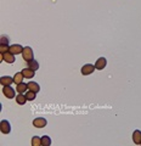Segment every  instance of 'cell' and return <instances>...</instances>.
<instances>
[{"label":"cell","instance_id":"9","mask_svg":"<svg viewBox=\"0 0 141 146\" xmlns=\"http://www.w3.org/2000/svg\"><path fill=\"white\" fill-rule=\"evenodd\" d=\"M0 83H1L3 86H7V85H11L12 83H15V82H13V78H11V77L4 76L0 78Z\"/></svg>","mask_w":141,"mask_h":146},{"label":"cell","instance_id":"20","mask_svg":"<svg viewBox=\"0 0 141 146\" xmlns=\"http://www.w3.org/2000/svg\"><path fill=\"white\" fill-rule=\"evenodd\" d=\"M9 49H10V46H9V45H3V44H0V52H1V54L9 51Z\"/></svg>","mask_w":141,"mask_h":146},{"label":"cell","instance_id":"14","mask_svg":"<svg viewBox=\"0 0 141 146\" xmlns=\"http://www.w3.org/2000/svg\"><path fill=\"white\" fill-rule=\"evenodd\" d=\"M26 101H28V100H27V98H26V95L19 93V95L16 96V102L19 104V105H24Z\"/></svg>","mask_w":141,"mask_h":146},{"label":"cell","instance_id":"5","mask_svg":"<svg viewBox=\"0 0 141 146\" xmlns=\"http://www.w3.org/2000/svg\"><path fill=\"white\" fill-rule=\"evenodd\" d=\"M0 129H1V133L3 134H9L11 131V125L10 123H9L7 121H1V123H0Z\"/></svg>","mask_w":141,"mask_h":146},{"label":"cell","instance_id":"4","mask_svg":"<svg viewBox=\"0 0 141 146\" xmlns=\"http://www.w3.org/2000/svg\"><path fill=\"white\" fill-rule=\"evenodd\" d=\"M3 93H4V95H5L7 99H13V98H15V90H13V88H11L10 85L4 86V88H3Z\"/></svg>","mask_w":141,"mask_h":146},{"label":"cell","instance_id":"7","mask_svg":"<svg viewBox=\"0 0 141 146\" xmlns=\"http://www.w3.org/2000/svg\"><path fill=\"white\" fill-rule=\"evenodd\" d=\"M9 51L12 52L13 55H19V54H22V51H23V48H22L21 45H19V44H13V45H11V46H10Z\"/></svg>","mask_w":141,"mask_h":146},{"label":"cell","instance_id":"2","mask_svg":"<svg viewBox=\"0 0 141 146\" xmlns=\"http://www.w3.org/2000/svg\"><path fill=\"white\" fill-rule=\"evenodd\" d=\"M0 60L1 61H6L7 63H13L15 62V55H13L12 52H10V51H6V52H4V54H1L0 55Z\"/></svg>","mask_w":141,"mask_h":146},{"label":"cell","instance_id":"18","mask_svg":"<svg viewBox=\"0 0 141 146\" xmlns=\"http://www.w3.org/2000/svg\"><path fill=\"white\" fill-rule=\"evenodd\" d=\"M28 67H29V68H32V70H34V71H37L38 68H39V63H38V62L33 58L32 61H29V62H28Z\"/></svg>","mask_w":141,"mask_h":146},{"label":"cell","instance_id":"8","mask_svg":"<svg viewBox=\"0 0 141 146\" xmlns=\"http://www.w3.org/2000/svg\"><path fill=\"white\" fill-rule=\"evenodd\" d=\"M22 72V74H23V77L24 78H27V79H30V78H33L34 77V70H32V68H23V70L21 71Z\"/></svg>","mask_w":141,"mask_h":146},{"label":"cell","instance_id":"13","mask_svg":"<svg viewBox=\"0 0 141 146\" xmlns=\"http://www.w3.org/2000/svg\"><path fill=\"white\" fill-rule=\"evenodd\" d=\"M28 89V84H26V83H20V84H17V88H16V90L19 91L20 94H23V93H26V90Z\"/></svg>","mask_w":141,"mask_h":146},{"label":"cell","instance_id":"16","mask_svg":"<svg viewBox=\"0 0 141 146\" xmlns=\"http://www.w3.org/2000/svg\"><path fill=\"white\" fill-rule=\"evenodd\" d=\"M35 96H37V93H35V91H32V90L26 91V98H27L28 101H33V100L35 99Z\"/></svg>","mask_w":141,"mask_h":146},{"label":"cell","instance_id":"21","mask_svg":"<svg viewBox=\"0 0 141 146\" xmlns=\"http://www.w3.org/2000/svg\"><path fill=\"white\" fill-rule=\"evenodd\" d=\"M1 44L3 45H7L9 44V39L5 38V36H3V38H1Z\"/></svg>","mask_w":141,"mask_h":146},{"label":"cell","instance_id":"10","mask_svg":"<svg viewBox=\"0 0 141 146\" xmlns=\"http://www.w3.org/2000/svg\"><path fill=\"white\" fill-rule=\"evenodd\" d=\"M106 63H107L106 58H105V57H100L99 60L96 61V63H95V68H96V70H103V68L106 67Z\"/></svg>","mask_w":141,"mask_h":146},{"label":"cell","instance_id":"19","mask_svg":"<svg viewBox=\"0 0 141 146\" xmlns=\"http://www.w3.org/2000/svg\"><path fill=\"white\" fill-rule=\"evenodd\" d=\"M42 145V139L39 136H33L32 139V146H40Z\"/></svg>","mask_w":141,"mask_h":146},{"label":"cell","instance_id":"3","mask_svg":"<svg viewBox=\"0 0 141 146\" xmlns=\"http://www.w3.org/2000/svg\"><path fill=\"white\" fill-rule=\"evenodd\" d=\"M94 70H96L94 65H90V63L84 65L83 67H81V74L83 76H89V74H91V73L94 72Z\"/></svg>","mask_w":141,"mask_h":146},{"label":"cell","instance_id":"6","mask_svg":"<svg viewBox=\"0 0 141 146\" xmlns=\"http://www.w3.org/2000/svg\"><path fill=\"white\" fill-rule=\"evenodd\" d=\"M46 124H48L46 119H45V118H42V117L35 118V119L33 121V125H34L35 128H44Z\"/></svg>","mask_w":141,"mask_h":146},{"label":"cell","instance_id":"12","mask_svg":"<svg viewBox=\"0 0 141 146\" xmlns=\"http://www.w3.org/2000/svg\"><path fill=\"white\" fill-rule=\"evenodd\" d=\"M28 89L32 90V91H35V93H39L40 86H39L38 83H35V82H29L28 83Z\"/></svg>","mask_w":141,"mask_h":146},{"label":"cell","instance_id":"17","mask_svg":"<svg viewBox=\"0 0 141 146\" xmlns=\"http://www.w3.org/2000/svg\"><path fill=\"white\" fill-rule=\"evenodd\" d=\"M42 145L43 146H50L51 145V139H50L48 135L42 136Z\"/></svg>","mask_w":141,"mask_h":146},{"label":"cell","instance_id":"15","mask_svg":"<svg viewBox=\"0 0 141 146\" xmlns=\"http://www.w3.org/2000/svg\"><path fill=\"white\" fill-rule=\"evenodd\" d=\"M23 74H22V72H17L16 74H15V77H13V82H15L16 84H20V83H22L23 82Z\"/></svg>","mask_w":141,"mask_h":146},{"label":"cell","instance_id":"1","mask_svg":"<svg viewBox=\"0 0 141 146\" xmlns=\"http://www.w3.org/2000/svg\"><path fill=\"white\" fill-rule=\"evenodd\" d=\"M22 57H23V60L29 62L33 60V50H32V48L29 46H26L23 48V51H22Z\"/></svg>","mask_w":141,"mask_h":146},{"label":"cell","instance_id":"11","mask_svg":"<svg viewBox=\"0 0 141 146\" xmlns=\"http://www.w3.org/2000/svg\"><path fill=\"white\" fill-rule=\"evenodd\" d=\"M133 141L136 145H141V131L135 130L133 133Z\"/></svg>","mask_w":141,"mask_h":146}]
</instances>
